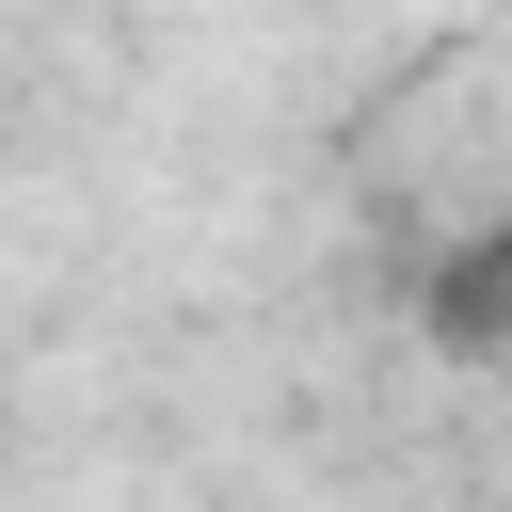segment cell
Listing matches in <instances>:
<instances>
[{
	"mask_svg": "<svg viewBox=\"0 0 512 512\" xmlns=\"http://www.w3.org/2000/svg\"><path fill=\"white\" fill-rule=\"evenodd\" d=\"M416 336L448 368H512V224H480V240H448L416 272Z\"/></svg>",
	"mask_w": 512,
	"mask_h": 512,
	"instance_id": "6da1fadb",
	"label": "cell"
}]
</instances>
